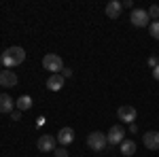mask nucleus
I'll return each instance as SVG.
<instances>
[{"mask_svg":"<svg viewBox=\"0 0 159 157\" xmlns=\"http://www.w3.org/2000/svg\"><path fill=\"white\" fill-rule=\"evenodd\" d=\"M24 60H25V51L21 47H9V49H4L2 55H0V64L4 66V70L24 64Z\"/></svg>","mask_w":159,"mask_h":157,"instance_id":"1","label":"nucleus"},{"mask_svg":"<svg viewBox=\"0 0 159 157\" xmlns=\"http://www.w3.org/2000/svg\"><path fill=\"white\" fill-rule=\"evenodd\" d=\"M87 146H89L91 151H96V153L104 151V149L108 146V138H106V134H102V132H89V134H87Z\"/></svg>","mask_w":159,"mask_h":157,"instance_id":"2","label":"nucleus"},{"mask_svg":"<svg viewBox=\"0 0 159 157\" xmlns=\"http://www.w3.org/2000/svg\"><path fill=\"white\" fill-rule=\"evenodd\" d=\"M43 68H47L51 74H60L66 66H64V60H61L57 53H47L43 58Z\"/></svg>","mask_w":159,"mask_h":157,"instance_id":"3","label":"nucleus"},{"mask_svg":"<svg viewBox=\"0 0 159 157\" xmlns=\"http://www.w3.org/2000/svg\"><path fill=\"white\" fill-rule=\"evenodd\" d=\"M38 151L40 153H51V151H55L57 149V142H55V136H51V134H43L40 138H38Z\"/></svg>","mask_w":159,"mask_h":157,"instance_id":"4","label":"nucleus"},{"mask_svg":"<svg viewBox=\"0 0 159 157\" xmlns=\"http://www.w3.org/2000/svg\"><path fill=\"white\" fill-rule=\"evenodd\" d=\"M129 21H132V25H136V28H144V25H148V21H151L148 11H144V9H134L132 15H129Z\"/></svg>","mask_w":159,"mask_h":157,"instance_id":"5","label":"nucleus"},{"mask_svg":"<svg viewBox=\"0 0 159 157\" xmlns=\"http://www.w3.org/2000/svg\"><path fill=\"white\" fill-rule=\"evenodd\" d=\"M117 117L123 121V123H134L136 121V117H138V113H136V109L134 106H129V104H123V106H119L117 109Z\"/></svg>","mask_w":159,"mask_h":157,"instance_id":"6","label":"nucleus"},{"mask_svg":"<svg viewBox=\"0 0 159 157\" xmlns=\"http://www.w3.org/2000/svg\"><path fill=\"white\" fill-rule=\"evenodd\" d=\"M106 138H108V145H121L125 140V130L121 125H112L108 130V134H106Z\"/></svg>","mask_w":159,"mask_h":157,"instance_id":"7","label":"nucleus"},{"mask_svg":"<svg viewBox=\"0 0 159 157\" xmlns=\"http://www.w3.org/2000/svg\"><path fill=\"white\" fill-rule=\"evenodd\" d=\"M142 145L148 151H159V132H144L142 134Z\"/></svg>","mask_w":159,"mask_h":157,"instance_id":"8","label":"nucleus"},{"mask_svg":"<svg viewBox=\"0 0 159 157\" xmlns=\"http://www.w3.org/2000/svg\"><path fill=\"white\" fill-rule=\"evenodd\" d=\"M0 85L2 87H17V74L13 72V70H2L0 72Z\"/></svg>","mask_w":159,"mask_h":157,"instance_id":"9","label":"nucleus"},{"mask_svg":"<svg viewBox=\"0 0 159 157\" xmlns=\"http://www.w3.org/2000/svg\"><path fill=\"white\" fill-rule=\"evenodd\" d=\"M121 13H123V2H119V0H110L108 4H106V15H108L110 19L121 17Z\"/></svg>","mask_w":159,"mask_h":157,"instance_id":"10","label":"nucleus"},{"mask_svg":"<svg viewBox=\"0 0 159 157\" xmlns=\"http://www.w3.org/2000/svg\"><path fill=\"white\" fill-rule=\"evenodd\" d=\"M13 106H15V100L9 94H0V113L2 115H11Z\"/></svg>","mask_w":159,"mask_h":157,"instance_id":"11","label":"nucleus"},{"mask_svg":"<svg viewBox=\"0 0 159 157\" xmlns=\"http://www.w3.org/2000/svg\"><path fill=\"white\" fill-rule=\"evenodd\" d=\"M57 142L60 145H70V142H74V130L72 127H61L60 132H57Z\"/></svg>","mask_w":159,"mask_h":157,"instance_id":"12","label":"nucleus"},{"mask_svg":"<svg viewBox=\"0 0 159 157\" xmlns=\"http://www.w3.org/2000/svg\"><path fill=\"white\" fill-rule=\"evenodd\" d=\"M64 81H66V79H64L61 74H51L49 79H47V87H49L51 91H60L61 87H64Z\"/></svg>","mask_w":159,"mask_h":157,"instance_id":"13","label":"nucleus"},{"mask_svg":"<svg viewBox=\"0 0 159 157\" xmlns=\"http://www.w3.org/2000/svg\"><path fill=\"white\" fill-rule=\"evenodd\" d=\"M119 146H121V155H125V157H132L136 153V142L134 140H123Z\"/></svg>","mask_w":159,"mask_h":157,"instance_id":"14","label":"nucleus"},{"mask_svg":"<svg viewBox=\"0 0 159 157\" xmlns=\"http://www.w3.org/2000/svg\"><path fill=\"white\" fill-rule=\"evenodd\" d=\"M15 106H17V110H30L32 109V98L30 96H19L17 98V102H15Z\"/></svg>","mask_w":159,"mask_h":157,"instance_id":"15","label":"nucleus"},{"mask_svg":"<svg viewBox=\"0 0 159 157\" xmlns=\"http://www.w3.org/2000/svg\"><path fill=\"white\" fill-rule=\"evenodd\" d=\"M148 32H151V36L155 38V40H159V21H153V24L148 25Z\"/></svg>","mask_w":159,"mask_h":157,"instance_id":"16","label":"nucleus"},{"mask_svg":"<svg viewBox=\"0 0 159 157\" xmlns=\"http://www.w3.org/2000/svg\"><path fill=\"white\" fill-rule=\"evenodd\" d=\"M148 17L155 19V21H159V4H153V7L148 9Z\"/></svg>","mask_w":159,"mask_h":157,"instance_id":"17","label":"nucleus"},{"mask_svg":"<svg viewBox=\"0 0 159 157\" xmlns=\"http://www.w3.org/2000/svg\"><path fill=\"white\" fill-rule=\"evenodd\" d=\"M53 153H55V157H68V151H66L64 146H60V149H55Z\"/></svg>","mask_w":159,"mask_h":157,"instance_id":"18","label":"nucleus"},{"mask_svg":"<svg viewBox=\"0 0 159 157\" xmlns=\"http://www.w3.org/2000/svg\"><path fill=\"white\" fill-rule=\"evenodd\" d=\"M148 66H151V68H157V66H159V60L155 58V55H151V58H148Z\"/></svg>","mask_w":159,"mask_h":157,"instance_id":"19","label":"nucleus"},{"mask_svg":"<svg viewBox=\"0 0 159 157\" xmlns=\"http://www.w3.org/2000/svg\"><path fill=\"white\" fill-rule=\"evenodd\" d=\"M11 119L13 121H19V119H21V110H13V113H11Z\"/></svg>","mask_w":159,"mask_h":157,"instance_id":"20","label":"nucleus"},{"mask_svg":"<svg viewBox=\"0 0 159 157\" xmlns=\"http://www.w3.org/2000/svg\"><path fill=\"white\" fill-rule=\"evenodd\" d=\"M61 76H64V79H70V76H72V70H70V68H64V70H61Z\"/></svg>","mask_w":159,"mask_h":157,"instance_id":"21","label":"nucleus"},{"mask_svg":"<svg viewBox=\"0 0 159 157\" xmlns=\"http://www.w3.org/2000/svg\"><path fill=\"white\" fill-rule=\"evenodd\" d=\"M132 7H134L132 0H125V2H123V9H132Z\"/></svg>","mask_w":159,"mask_h":157,"instance_id":"22","label":"nucleus"},{"mask_svg":"<svg viewBox=\"0 0 159 157\" xmlns=\"http://www.w3.org/2000/svg\"><path fill=\"white\" fill-rule=\"evenodd\" d=\"M153 79L159 81V66H157V68H153Z\"/></svg>","mask_w":159,"mask_h":157,"instance_id":"23","label":"nucleus"},{"mask_svg":"<svg viewBox=\"0 0 159 157\" xmlns=\"http://www.w3.org/2000/svg\"><path fill=\"white\" fill-rule=\"evenodd\" d=\"M129 132H132V134L138 132V125H136V123H132V125H129Z\"/></svg>","mask_w":159,"mask_h":157,"instance_id":"24","label":"nucleus"},{"mask_svg":"<svg viewBox=\"0 0 159 157\" xmlns=\"http://www.w3.org/2000/svg\"><path fill=\"white\" fill-rule=\"evenodd\" d=\"M0 66H2V64H0ZM0 72H2V68H0Z\"/></svg>","mask_w":159,"mask_h":157,"instance_id":"25","label":"nucleus"}]
</instances>
